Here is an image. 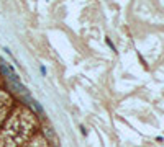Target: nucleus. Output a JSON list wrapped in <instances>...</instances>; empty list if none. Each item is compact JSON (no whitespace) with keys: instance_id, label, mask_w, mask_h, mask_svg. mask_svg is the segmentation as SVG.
Wrapping results in <instances>:
<instances>
[{"instance_id":"obj_1","label":"nucleus","mask_w":164,"mask_h":147,"mask_svg":"<svg viewBox=\"0 0 164 147\" xmlns=\"http://www.w3.org/2000/svg\"><path fill=\"white\" fill-rule=\"evenodd\" d=\"M0 72H2L3 77H7L10 82H18L20 78H18V75L15 74V70H13V67H12L10 64H7L3 59H0Z\"/></svg>"},{"instance_id":"obj_2","label":"nucleus","mask_w":164,"mask_h":147,"mask_svg":"<svg viewBox=\"0 0 164 147\" xmlns=\"http://www.w3.org/2000/svg\"><path fill=\"white\" fill-rule=\"evenodd\" d=\"M23 100H25V101L28 103V105L31 106V108L36 111L38 114H45V110H43V106L39 105V103H38L36 100H35V98L31 97V95H25V97H23Z\"/></svg>"},{"instance_id":"obj_3","label":"nucleus","mask_w":164,"mask_h":147,"mask_svg":"<svg viewBox=\"0 0 164 147\" xmlns=\"http://www.w3.org/2000/svg\"><path fill=\"white\" fill-rule=\"evenodd\" d=\"M10 87L13 88V92H17V93H25V92H26L25 87L20 83V80H18V82H10Z\"/></svg>"},{"instance_id":"obj_4","label":"nucleus","mask_w":164,"mask_h":147,"mask_svg":"<svg viewBox=\"0 0 164 147\" xmlns=\"http://www.w3.org/2000/svg\"><path fill=\"white\" fill-rule=\"evenodd\" d=\"M105 43H107V44L110 46V49L113 51V53H117V47H115V44H113V43H112V39H110V38H105Z\"/></svg>"},{"instance_id":"obj_5","label":"nucleus","mask_w":164,"mask_h":147,"mask_svg":"<svg viewBox=\"0 0 164 147\" xmlns=\"http://www.w3.org/2000/svg\"><path fill=\"white\" fill-rule=\"evenodd\" d=\"M39 72H41L43 75H46V74H48V70H46V67H45V66H39Z\"/></svg>"}]
</instances>
